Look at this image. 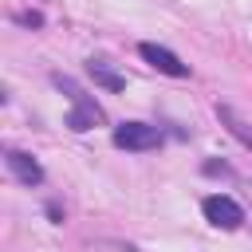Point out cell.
Listing matches in <instances>:
<instances>
[{
	"label": "cell",
	"instance_id": "obj_1",
	"mask_svg": "<svg viewBox=\"0 0 252 252\" xmlns=\"http://www.w3.org/2000/svg\"><path fill=\"white\" fill-rule=\"evenodd\" d=\"M51 83H55L59 91H67V98H71L67 126H71L75 134H83V130H91L94 122H102V118H106V114H102V106H98L91 94H83V91L75 87V79H67V75H51Z\"/></svg>",
	"mask_w": 252,
	"mask_h": 252
},
{
	"label": "cell",
	"instance_id": "obj_2",
	"mask_svg": "<svg viewBox=\"0 0 252 252\" xmlns=\"http://www.w3.org/2000/svg\"><path fill=\"white\" fill-rule=\"evenodd\" d=\"M110 142H114L118 150L142 154V150H158V146H161V130L150 126V122H118L114 134H110Z\"/></svg>",
	"mask_w": 252,
	"mask_h": 252
},
{
	"label": "cell",
	"instance_id": "obj_3",
	"mask_svg": "<svg viewBox=\"0 0 252 252\" xmlns=\"http://www.w3.org/2000/svg\"><path fill=\"white\" fill-rule=\"evenodd\" d=\"M201 213H205V220L217 224V228H240V224H244V209H240L232 197H224V193L205 197V201H201Z\"/></svg>",
	"mask_w": 252,
	"mask_h": 252
},
{
	"label": "cell",
	"instance_id": "obj_4",
	"mask_svg": "<svg viewBox=\"0 0 252 252\" xmlns=\"http://www.w3.org/2000/svg\"><path fill=\"white\" fill-rule=\"evenodd\" d=\"M138 55H142L154 71H161V75H173V79H185V75H189V67H185L169 47H161V43H138Z\"/></svg>",
	"mask_w": 252,
	"mask_h": 252
},
{
	"label": "cell",
	"instance_id": "obj_5",
	"mask_svg": "<svg viewBox=\"0 0 252 252\" xmlns=\"http://www.w3.org/2000/svg\"><path fill=\"white\" fill-rule=\"evenodd\" d=\"M4 165H8V173H12L20 185H39V181H43V165H39L32 154H24V150H8V154H4Z\"/></svg>",
	"mask_w": 252,
	"mask_h": 252
},
{
	"label": "cell",
	"instance_id": "obj_6",
	"mask_svg": "<svg viewBox=\"0 0 252 252\" xmlns=\"http://www.w3.org/2000/svg\"><path fill=\"white\" fill-rule=\"evenodd\" d=\"M217 118H220V126H224V130H228L244 150H252V126H248V122H244L228 102H217Z\"/></svg>",
	"mask_w": 252,
	"mask_h": 252
},
{
	"label": "cell",
	"instance_id": "obj_7",
	"mask_svg": "<svg viewBox=\"0 0 252 252\" xmlns=\"http://www.w3.org/2000/svg\"><path fill=\"white\" fill-rule=\"evenodd\" d=\"M87 71H91V79H94L98 87H106V91H126V79H122L118 71H110L102 59H91V63H87Z\"/></svg>",
	"mask_w": 252,
	"mask_h": 252
},
{
	"label": "cell",
	"instance_id": "obj_8",
	"mask_svg": "<svg viewBox=\"0 0 252 252\" xmlns=\"http://www.w3.org/2000/svg\"><path fill=\"white\" fill-rule=\"evenodd\" d=\"M16 20H20L24 28H43V16H39V12H20Z\"/></svg>",
	"mask_w": 252,
	"mask_h": 252
},
{
	"label": "cell",
	"instance_id": "obj_9",
	"mask_svg": "<svg viewBox=\"0 0 252 252\" xmlns=\"http://www.w3.org/2000/svg\"><path fill=\"white\" fill-rule=\"evenodd\" d=\"M205 173H209V177H217V173H224V177H228V173H232V165H224V161H205Z\"/></svg>",
	"mask_w": 252,
	"mask_h": 252
},
{
	"label": "cell",
	"instance_id": "obj_10",
	"mask_svg": "<svg viewBox=\"0 0 252 252\" xmlns=\"http://www.w3.org/2000/svg\"><path fill=\"white\" fill-rule=\"evenodd\" d=\"M47 217H51V220H55V224H63V209H59V205H55V201H51V205H47Z\"/></svg>",
	"mask_w": 252,
	"mask_h": 252
}]
</instances>
